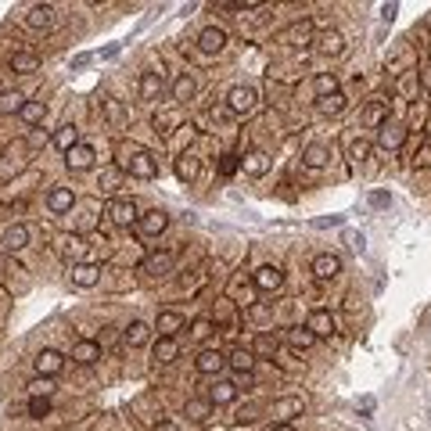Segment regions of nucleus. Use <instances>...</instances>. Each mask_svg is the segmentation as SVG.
<instances>
[{
    "label": "nucleus",
    "instance_id": "obj_1",
    "mask_svg": "<svg viewBox=\"0 0 431 431\" xmlns=\"http://www.w3.org/2000/svg\"><path fill=\"white\" fill-rule=\"evenodd\" d=\"M26 158H29V140H15V144H8L4 151H0V180L15 177V172L26 165Z\"/></svg>",
    "mask_w": 431,
    "mask_h": 431
},
{
    "label": "nucleus",
    "instance_id": "obj_2",
    "mask_svg": "<svg viewBox=\"0 0 431 431\" xmlns=\"http://www.w3.org/2000/svg\"><path fill=\"white\" fill-rule=\"evenodd\" d=\"M104 216H108L115 227H133V223L140 220L137 202H129V198H112V202L104 205Z\"/></svg>",
    "mask_w": 431,
    "mask_h": 431
},
{
    "label": "nucleus",
    "instance_id": "obj_3",
    "mask_svg": "<svg viewBox=\"0 0 431 431\" xmlns=\"http://www.w3.org/2000/svg\"><path fill=\"white\" fill-rule=\"evenodd\" d=\"M126 172L137 180H151V177H158V158L151 155V151H133L126 162Z\"/></svg>",
    "mask_w": 431,
    "mask_h": 431
},
{
    "label": "nucleus",
    "instance_id": "obj_4",
    "mask_svg": "<svg viewBox=\"0 0 431 431\" xmlns=\"http://www.w3.org/2000/svg\"><path fill=\"white\" fill-rule=\"evenodd\" d=\"M255 104H259V94L252 90V86H234V90L227 94V108L234 115H248L255 112Z\"/></svg>",
    "mask_w": 431,
    "mask_h": 431
},
{
    "label": "nucleus",
    "instance_id": "obj_5",
    "mask_svg": "<svg viewBox=\"0 0 431 431\" xmlns=\"http://www.w3.org/2000/svg\"><path fill=\"white\" fill-rule=\"evenodd\" d=\"M270 414L277 417V424H291L295 417L306 414V402H302L298 396H284V399H277V402H273Z\"/></svg>",
    "mask_w": 431,
    "mask_h": 431
},
{
    "label": "nucleus",
    "instance_id": "obj_6",
    "mask_svg": "<svg viewBox=\"0 0 431 431\" xmlns=\"http://www.w3.org/2000/svg\"><path fill=\"white\" fill-rule=\"evenodd\" d=\"M252 284L259 291H280V288H284V270H280V266H259L252 273Z\"/></svg>",
    "mask_w": 431,
    "mask_h": 431
},
{
    "label": "nucleus",
    "instance_id": "obj_7",
    "mask_svg": "<svg viewBox=\"0 0 431 431\" xmlns=\"http://www.w3.org/2000/svg\"><path fill=\"white\" fill-rule=\"evenodd\" d=\"M402 144H406V126L384 122V126L377 129V147H381V151H399Z\"/></svg>",
    "mask_w": 431,
    "mask_h": 431
},
{
    "label": "nucleus",
    "instance_id": "obj_8",
    "mask_svg": "<svg viewBox=\"0 0 431 431\" xmlns=\"http://www.w3.org/2000/svg\"><path fill=\"white\" fill-rule=\"evenodd\" d=\"M137 227H140L144 237H158V234H165V227H169V216H165L162 209H151V212H144L140 220H137Z\"/></svg>",
    "mask_w": 431,
    "mask_h": 431
},
{
    "label": "nucleus",
    "instance_id": "obj_9",
    "mask_svg": "<svg viewBox=\"0 0 431 431\" xmlns=\"http://www.w3.org/2000/svg\"><path fill=\"white\" fill-rule=\"evenodd\" d=\"M94 147L90 144H76L72 151H65V165H69L72 172H83V169H90L94 165Z\"/></svg>",
    "mask_w": 431,
    "mask_h": 431
},
{
    "label": "nucleus",
    "instance_id": "obj_10",
    "mask_svg": "<svg viewBox=\"0 0 431 431\" xmlns=\"http://www.w3.org/2000/svg\"><path fill=\"white\" fill-rule=\"evenodd\" d=\"M194 366H198V374H220V371H227V356L220 349H202Z\"/></svg>",
    "mask_w": 431,
    "mask_h": 431
},
{
    "label": "nucleus",
    "instance_id": "obj_11",
    "mask_svg": "<svg viewBox=\"0 0 431 431\" xmlns=\"http://www.w3.org/2000/svg\"><path fill=\"white\" fill-rule=\"evenodd\" d=\"M198 47H202L205 54H220V51L227 47V33H223L220 26H205V29L198 33Z\"/></svg>",
    "mask_w": 431,
    "mask_h": 431
},
{
    "label": "nucleus",
    "instance_id": "obj_12",
    "mask_svg": "<svg viewBox=\"0 0 431 431\" xmlns=\"http://www.w3.org/2000/svg\"><path fill=\"white\" fill-rule=\"evenodd\" d=\"M306 327H309L313 338H331L334 334V316L327 309H313L309 320H306Z\"/></svg>",
    "mask_w": 431,
    "mask_h": 431
},
{
    "label": "nucleus",
    "instance_id": "obj_13",
    "mask_svg": "<svg viewBox=\"0 0 431 431\" xmlns=\"http://www.w3.org/2000/svg\"><path fill=\"white\" fill-rule=\"evenodd\" d=\"M61 366H65V356H61L58 349H43V352L36 356V374H40V377L61 374Z\"/></svg>",
    "mask_w": 431,
    "mask_h": 431
},
{
    "label": "nucleus",
    "instance_id": "obj_14",
    "mask_svg": "<svg viewBox=\"0 0 431 431\" xmlns=\"http://www.w3.org/2000/svg\"><path fill=\"white\" fill-rule=\"evenodd\" d=\"M137 94H140V101H158V94H162V72H155V69L140 72Z\"/></svg>",
    "mask_w": 431,
    "mask_h": 431
},
{
    "label": "nucleus",
    "instance_id": "obj_15",
    "mask_svg": "<svg viewBox=\"0 0 431 431\" xmlns=\"http://www.w3.org/2000/svg\"><path fill=\"white\" fill-rule=\"evenodd\" d=\"M270 155L266 151H248V155H241V169L248 172V177H266L270 172Z\"/></svg>",
    "mask_w": 431,
    "mask_h": 431
},
{
    "label": "nucleus",
    "instance_id": "obj_16",
    "mask_svg": "<svg viewBox=\"0 0 431 431\" xmlns=\"http://www.w3.org/2000/svg\"><path fill=\"white\" fill-rule=\"evenodd\" d=\"M172 263H177V255H172V252H155V255L144 259V273L147 277H165L172 270Z\"/></svg>",
    "mask_w": 431,
    "mask_h": 431
},
{
    "label": "nucleus",
    "instance_id": "obj_17",
    "mask_svg": "<svg viewBox=\"0 0 431 431\" xmlns=\"http://www.w3.org/2000/svg\"><path fill=\"white\" fill-rule=\"evenodd\" d=\"M313 273H316L320 280H334V277L341 273V259H338V255H331V252L316 255V259H313Z\"/></svg>",
    "mask_w": 431,
    "mask_h": 431
},
{
    "label": "nucleus",
    "instance_id": "obj_18",
    "mask_svg": "<svg viewBox=\"0 0 431 431\" xmlns=\"http://www.w3.org/2000/svg\"><path fill=\"white\" fill-rule=\"evenodd\" d=\"M72 284H76V288H94V284H101V266H94V263H76V266H72Z\"/></svg>",
    "mask_w": 431,
    "mask_h": 431
},
{
    "label": "nucleus",
    "instance_id": "obj_19",
    "mask_svg": "<svg viewBox=\"0 0 431 431\" xmlns=\"http://www.w3.org/2000/svg\"><path fill=\"white\" fill-rule=\"evenodd\" d=\"M237 392H241V388H237L234 381H216V384L209 388V402H212V406H227V402L237 399Z\"/></svg>",
    "mask_w": 431,
    "mask_h": 431
},
{
    "label": "nucleus",
    "instance_id": "obj_20",
    "mask_svg": "<svg viewBox=\"0 0 431 431\" xmlns=\"http://www.w3.org/2000/svg\"><path fill=\"white\" fill-rule=\"evenodd\" d=\"M72 359H76V363H83V366L97 363V359H101V345H97V341H90V338L76 341V345H72Z\"/></svg>",
    "mask_w": 431,
    "mask_h": 431
},
{
    "label": "nucleus",
    "instance_id": "obj_21",
    "mask_svg": "<svg viewBox=\"0 0 431 431\" xmlns=\"http://www.w3.org/2000/svg\"><path fill=\"white\" fill-rule=\"evenodd\" d=\"M11 72H18V76L40 72V58H36L33 51H15V54H11Z\"/></svg>",
    "mask_w": 431,
    "mask_h": 431
},
{
    "label": "nucleus",
    "instance_id": "obj_22",
    "mask_svg": "<svg viewBox=\"0 0 431 431\" xmlns=\"http://www.w3.org/2000/svg\"><path fill=\"white\" fill-rule=\"evenodd\" d=\"M47 205H51V212H69L76 205V190L72 187H51Z\"/></svg>",
    "mask_w": 431,
    "mask_h": 431
},
{
    "label": "nucleus",
    "instance_id": "obj_23",
    "mask_svg": "<svg viewBox=\"0 0 431 431\" xmlns=\"http://www.w3.org/2000/svg\"><path fill=\"white\" fill-rule=\"evenodd\" d=\"M180 327H184V316H180V313H172V309L158 313V320H155L158 338H177V331H180Z\"/></svg>",
    "mask_w": 431,
    "mask_h": 431
},
{
    "label": "nucleus",
    "instance_id": "obj_24",
    "mask_svg": "<svg viewBox=\"0 0 431 431\" xmlns=\"http://www.w3.org/2000/svg\"><path fill=\"white\" fill-rule=\"evenodd\" d=\"M331 162V151L323 147V144H306L302 147V165H309V169H323Z\"/></svg>",
    "mask_w": 431,
    "mask_h": 431
},
{
    "label": "nucleus",
    "instance_id": "obj_25",
    "mask_svg": "<svg viewBox=\"0 0 431 431\" xmlns=\"http://www.w3.org/2000/svg\"><path fill=\"white\" fill-rule=\"evenodd\" d=\"M122 177H126V169H122V165H104V169H101L97 187H101L104 194H115V190L122 187Z\"/></svg>",
    "mask_w": 431,
    "mask_h": 431
},
{
    "label": "nucleus",
    "instance_id": "obj_26",
    "mask_svg": "<svg viewBox=\"0 0 431 431\" xmlns=\"http://www.w3.org/2000/svg\"><path fill=\"white\" fill-rule=\"evenodd\" d=\"M26 22H29L33 29H51L54 26V8L51 4H33L29 15H26Z\"/></svg>",
    "mask_w": 431,
    "mask_h": 431
},
{
    "label": "nucleus",
    "instance_id": "obj_27",
    "mask_svg": "<svg viewBox=\"0 0 431 431\" xmlns=\"http://www.w3.org/2000/svg\"><path fill=\"white\" fill-rule=\"evenodd\" d=\"M0 245H4V252H22V248L29 245V230L22 227V223L8 227V230H4V241H0Z\"/></svg>",
    "mask_w": 431,
    "mask_h": 431
},
{
    "label": "nucleus",
    "instance_id": "obj_28",
    "mask_svg": "<svg viewBox=\"0 0 431 431\" xmlns=\"http://www.w3.org/2000/svg\"><path fill=\"white\" fill-rule=\"evenodd\" d=\"M288 345H291V349L295 352H306V349H313V345H316V338L309 334V327H306V323H302V327H288Z\"/></svg>",
    "mask_w": 431,
    "mask_h": 431
},
{
    "label": "nucleus",
    "instance_id": "obj_29",
    "mask_svg": "<svg viewBox=\"0 0 431 431\" xmlns=\"http://www.w3.org/2000/svg\"><path fill=\"white\" fill-rule=\"evenodd\" d=\"M184 414H187L190 424H205V421L212 417V402H209V399H187Z\"/></svg>",
    "mask_w": 431,
    "mask_h": 431
},
{
    "label": "nucleus",
    "instance_id": "obj_30",
    "mask_svg": "<svg viewBox=\"0 0 431 431\" xmlns=\"http://www.w3.org/2000/svg\"><path fill=\"white\" fill-rule=\"evenodd\" d=\"M227 366H230V371H237V374H252L255 352H252V349H234V352L227 356Z\"/></svg>",
    "mask_w": 431,
    "mask_h": 431
},
{
    "label": "nucleus",
    "instance_id": "obj_31",
    "mask_svg": "<svg viewBox=\"0 0 431 431\" xmlns=\"http://www.w3.org/2000/svg\"><path fill=\"white\" fill-rule=\"evenodd\" d=\"M22 108H26L22 90H0V115H22Z\"/></svg>",
    "mask_w": 431,
    "mask_h": 431
},
{
    "label": "nucleus",
    "instance_id": "obj_32",
    "mask_svg": "<svg viewBox=\"0 0 431 431\" xmlns=\"http://www.w3.org/2000/svg\"><path fill=\"white\" fill-rule=\"evenodd\" d=\"M345 104H349V101H345V94L338 90V94H331V97H316V112L331 119V115H341V112H345Z\"/></svg>",
    "mask_w": 431,
    "mask_h": 431
},
{
    "label": "nucleus",
    "instance_id": "obj_33",
    "mask_svg": "<svg viewBox=\"0 0 431 431\" xmlns=\"http://www.w3.org/2000/svg\"><path fill=\"white\" fill-rule=\"evenodd\" d=\"M190 97H194V76H190V72H180L177 79H172V101L184 104V101H190Z\"/></svg>",
    "mask_w": 431,
    "mask_h": 431
},
{
    "label": "nucleus",
    "instance_id": "obj_34",
    "mask_svg": "<svg viewBox=\"0 0 431 431\" xmlns=\"http://www.w3.org/2000/svg\"><path fill=\"white\" fill-rule=\"evenodd\" d=\"M151 356H155V363H172V359L180 356L177 338H158V341H155V352H151Z\"/></svg>",
    "mask_w": 431,
    "mask_h": 431
},
{
    "label": "nucleus",
    "instance_id": "obj_35",
    "mask_svg": "<svg viewBox=\"0 0 431 431\" xmlns=\"http://www.w3.org/2000/svg\"><path fill=\"white\" fill-rule=\"evenodd\" d=\"M309 36H313V22L309 18L306 22H295L291 29L280 33V40H284V43H309Z\"/></svg>",
    "mask_w": 431,
    "mask_h": 431
},
{
    "label": "nucleus",
    "instance_id": "obj_36",
    "mask_svg": "<svg viewBox=\"0 0 431 431\" xmlns=\"http://www.w3.org/2000/svg\"><path fill=\"white\" fill-rule=\"evenodd\" d=\"M198 172H202V162L194 158V155H187V151H184V155L177 158V177L190 184V180H198Z\"/></svg>",
    "mask_w": 431,
    "mask_h": 431
},
{
    "label": "nucleus",
    "instance_id": "obj_37",
    "mask_svg": "<svg viewBox=\"0 0 431 431\" xmlns=\"http://www.w3.org/2000/svg\"><path fill=\"white\" fill-rule=\"evenodd\" d=\"M341 51H345V36H341V33H334V29H331V33H323V36H320V54L338 58Z\"/></svg>",
    "mask_w": 431,
    "mask_h": 431
},
{
    "label": "nucleus",
    "instance_id": "obj_38",
    "mask_svg": "<svg viewBox=\"0 0 431 431\" xmlns=\"http://www.w3.org/2000/svg\"><path fill=\"white\" fill-rule=\"evenodd\" d=\"M122 338H126V345H144V341L151 338V327H147L144 320H133V323L122 331Z\"/></svg>",
    "mask_w": 431,
    "mask_h": 431
},
{
    "label": "nucleus",
    "instance_id": "obj_39",
    "mask_svg": "<svg viewBox=\"0 0 431 431\" xmlns=\"http://www.w3.org/2000/svg\"><path fill=\"white\" fill-rule=\"evenodd\" d=\"M76 144H79V129L76 126H61L54 133V147H61V151H72Z\"/></svg>",
    "mask_w": 431,
    "mask_h": 431
},
{
    "label": "nucleus",
    "instance_id": "obj_40",
    "mask_svg": "<svg viewBox=\"0 0 431 431\" xmlns=\"http://www.w3.org/2000/svg\"><path fill=\"white\" fill-rule=\"evenodd\" d=\"M43 115H47V108H43V101H26V108H22V122H26V126H36V122H43Z\"/></svg>",
    "mask_w": 431,
    "mask_h": 431
},
{
    "label": "nucleus",
    "instance_id": "obj_41",
    "mask_svg": "<svg viewBox=\"0 0 431 431\" xmlns=\"http://www.w3.org/2000/svg\"><path fill=\"white\" fill-rule=\"evenodd\" d=\"M212 334H216V323H212L209 316H198V320L190 323V338H194V341H209Z\"/></svg>",
    "mask_w": 431,
    "mask_h": 431
},
{
    "label": "nucleus",
    "instance_id": "obj_42",
    "mask_svg": "<svg viewBox=\"0 0 431 431\" xmlns=\"http://www.w3.org/2000/svg\"><path fill=\"white\" fill-rule=\"evenodd\" d=\"M338 94V76L334 72H320L316 76V97H331Z\"/></svg>",
    "mask_w": 431,
    "mask_h": 431
},
{
    "label": "nucleus",
    "instance_id": "obj_43",
    "mask_svg": "<svg viewBox=\"0 0 431 431\" xmlns=\"http://www.w3.org/2000/svg\"><path fill=\"white\" fill-rule=\"evenodd\" d=\"M371 140H363V137H356V140H349V147H345V151H349V158L352 162H363V158H371Z\"/></svg>",
    "mask_w": 431,
    "mask_h": 431
},
{
    "label": "nucleus",
    "instance_id": "obj_44",
    "mask_svg": "<svg viewBox=\"0 0 431 431\" xmlns=\"http://www.w3.org/2000/svg\"><path fill=\"white\" fill-rule=\"evenodd\" d=\"M384 115H388V104H384V101H374L371 108H366L363 119H366V126H377V129H381V126H384Z\"/></svg>",
    "mask_w": 431,
    "mask_h": 431
},
{
    "label": "nucleus",
    "instance_id": "obj_45",
    "mask_svg": "<svg viewBox=\"0 0 431 431\" xmlns=\"http://www.w3.org/2000/svg\"><path fill=\"white\" fill-rule=\"evenodd\" d=\"M51 414V396H33L29 399V417H47Z\"/></svg>",
    "mask_w": 431,
    "mask_h": 431
},
{
    "label": "nucleus",
    "instance_id": "obj_46",
    "mask_svg": "<svg viewBox=\"0 0 431 431\" xmlns=\"http://www.w3.org/2000/svg\"><path fill=\"white\" fill-rule=\"evenodd\" d=\"M83 248H86V241H83V237H76V234L61 237V252H65V255H83Z\"/></svg>",
    "mask_w": 431,
    "mask_h": 431
},
{
    "label": "nucleus",
    "instance_id": "obj_47",
    "mask_svg": "<svg viewBox=\"0 0 431 431\" xmlns=\"http://www.w3.org/2000/svg\"><path fill=\"white\" fill-rule=\"evenodd\" d=\"M237 169H241V155H223V158H220V177H223V180L234 177Z\"/></svg>",
    "mask_w": 431,
    "mask_h": 431
},
{
    "label": "nucleus",
    "instance_id": "obj_48",
    "mask_svg": "<svg viewBox=\"0 0 431 431\" xmlns=\"http://www.w3.org/2000/svg\"><path fill=\"white\" fill-rule=\"evenodd\" d=\"M54 392V377H36L29 381V396H51Z\"/></svg>",
    "mask_w": 431,
    "mask_h": 431
},
{
    "label": "nucleus",
    "instance_id": "obj_49",
    "mask_svg": "<svg viewBox=\"0 0 431 431\" xmlns=\"http://www.w3.org/2000/svg\"><path fill=\"white\" fill-rule=\"evenodd\" d=\"M172 126L180 129V122H177V115H172V112H158V115H155V129H162V133H172Z\"/></svg>",
    "mask_w": 431,
    "mask_h": 431
},
{
    "label": "nucleus",
    "instance_id": "obj_50",
    "mask_svg": "<svg viewBox=\"0 0 431 431\" xmlns=\"http://www.w3.org/2000/svg\"><path fill=\"white\" fill-rule=\"evenodd\" d=\"M252 352H277V338H273V334H259Z\"/></svg>",
    "mask_w": 431,
    "mask_h": 431
},
{
    "label": "nucleus",
    "instance_id": "obj_51",
    "mask_svg": "<svg viewBox=\"0 0 431 431\" xmlns=\"http://www.w3.org/2000/svg\"><path fill=\"white\" fill-rule=\"evenodd\" d=\"M417 79H421V86H424V90H431V58H424V61H421Z\"/></svg>",
    "mask_w": 431,
    "mask_h": 431
},
{
    "label": "nucleus",
    "instance_id": "obj_52",
    "mask_svg": "<svg viewBox=\"0 0 431 431\" xmlns=\"http://www.w3.org/2000/svg\"><path fill=\"white\" fill-rule=\"evenodd\" d=\"M104 112H108V119H112V122H122V108H119V101L108 97V101H104Z\"/></svg>",
    "mask_w": 431,
    "mask_h": 431
},
{
    "label": "nucleus",
    "instance_id": "obj_53",
    "mask_svg": "<svg viewBox=\"0 0 431 431\" xmlns=\"http://www.w3.org/2000/svg\"><path fill=\"white\" fill-rule=\"evenodd\" d=\"M414 162H417V169H431V144H424V147L417 151Z\"/></svg>",
    "mask_w": 431,
    "mask_h": 431
},
{
    "label": "nucleus",
    "instance_id": "obj_54",
    "mask_svg": "<svg viewBox=\"0 0 431 431\" xmlns=\"http://www.w3.org/2000/svg\"><path fill=\"white\" fill-rule=\"evenodd\" d=\"M255 414H259V406H248V409H241V414H237V424H255V421H259Z\"/></svg>",
    "mask_w": 431,
    "mask_h": 431
},
{
    "label": "nucleus",
    "instance_id": "obj_55",
    "mask_svg": "<svg viewBox=\"0 0 431 431\" xmlns=\"http://www.w3.org/2000/svg\"><path fill=\"white\" fill-rule=\"evenodd\" d=\"M155 431H177V424H172V421H158Z\"/></svg>",
    "mask_w": 431,
    "mask_h": 431
},
{
    "label": "nucleus",
    "instance_id": "obj_56",
    "mask_svg": "<svg viewBox=\"0 0 431 431\" xmlns=\"http://www.w3.org/2000/svg\"><path fill=\"white\" fill-rule=\"evenodd\" d=\"M33 144H47V133H33V137H29V147H33Z\"/></svg>",
    "mask_w": 431,
    "mask_h": 431
},
{
    "label": "nucleus",
    "instance_id": "obj_57",
    "mask_svg": "<svg viewBox=\"0 0 431 431\" xmlns=\"http://www.w3.org/2000/svg\"><path fill=\"white\" fill-rule=\"evenodd\" d=\"M270 431H295L291 424H277V428H270Z\"/></svg>",
    "mask_w": 431,
    "mask_h": 431
},
{
    "label": "nucleus",
    "instance_id": "obj_58",
    "mask_svg": "<svg viewBox=\"0 0 431 431\" xmlns=\"http://www.w3.org/2000/svg\"><path fill=\"white\" fill-rule=\"evenodd\" d=\"M428 133H431V115H428Z\"/></svg>",
    "mask_w": 431,
    "mask_h": 431
}]
</instances>
